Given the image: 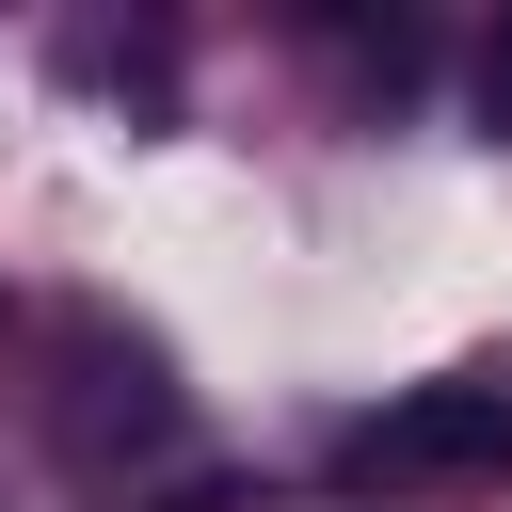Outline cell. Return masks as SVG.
<instances>
[{
	"mask_svg": "<svg viewBox=\"0 0 512 512\" xmlns=\"http://www.w3.org/2000/svg\"><path fill=\"white\" fill-rule=\"evenodd\" d=\"M48 432H64L80 480L176 448V368H160V336H128L112 304H80V320H64V400H48Z\"/></svg>",
	"mask_w": 512,
	"mask_h": 512,
	"instance_id": "6da1fadb",
	"label": "cell"
},
{
	"mask_svg": "<svg viewBox=\"0 0 512 512\" xmlns=\"http://www.w3.org/2000/svg\"><path fill=\"white\" fill-rule=\"evenodd\" d=\"M336 480H512V352L336 432Z\"/></svg>",
	"mask_w": 512,
	"mask_h": 512,
	"instance_id": "7a4b0ae2",
	"label": "cell"
},
{
	"mask_svg": "<svg viewBox=\"0 0 512 512\" xmlns=\"http://www.w3.org/2000/svg\"><path fill=\"white\" fill-rule=\"evenodd\" d=\"M336 64H352V96H368V112H400V96L432 80V32H416V16H384V32H336Z\"/></svg>",
	"mask_w": 512,
	"mask_h": 512,
	"instance_id": "3957f363",
	"label": "cell"
},
{
	"mask_svg": "<svg viewBox=\"0 0 512 512\" xmlns=\"http://www.w3.org/2000/svg\"><path fill=\"white\" fill-rule=\"evenodd\" d=\"M480 128H496V144H512V16H496V32H480Z\"/></svg>",
	"mask_w": 512,
	"mask_h": 512,
	"instance_id": "277c9868",
	"label": "cell"
}]
</instances>
